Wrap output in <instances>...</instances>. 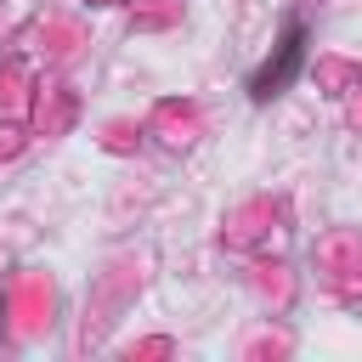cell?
<instances>
[{
  "mask_svg": "<svg viewBox=\"0 0 362 362\" xmlns=\"http://www.w3.org/2000/svg\"><path fill=\"white\" fill-rule=\"evenodd\" d=\"M300 62H305V23H288V28H283V40H277V51L255 68L249 96H255V102H272L277 90H288V85H294Z\"/></svg>",
  "mask_w": 362,
  "mask_h": 362,
  "instance_id": "obj_1",
  "label": "cell"
}]
</instances>
